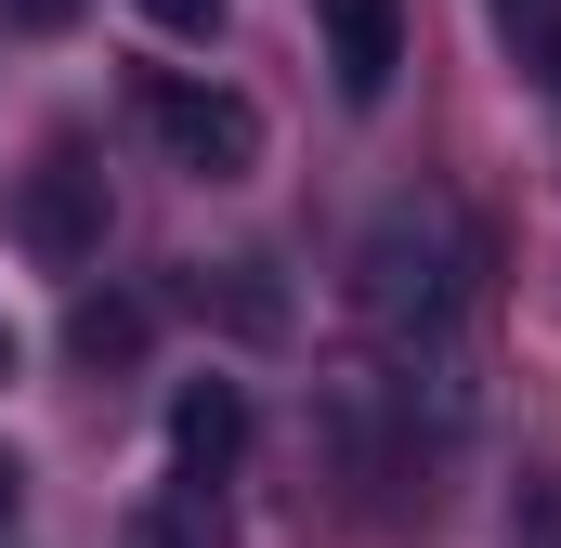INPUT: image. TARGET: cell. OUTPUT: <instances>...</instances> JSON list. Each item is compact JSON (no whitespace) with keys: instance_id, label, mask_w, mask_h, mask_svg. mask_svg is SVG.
I'll return each mask as SVG.
<instances>
[{"instance_id":"cell-14","label":"cell","mask_w":561,"mask_h":548,"mask_svg":"<svg viewBox=\"0 0 561 548\" xmlns=\"http://www.w3.org/2000/svg\"><path fill=\"white\" fill-rule=\"evenodd\" d=\"M0 379H13V327H0Z\"/></svg>"},{"instance_id":"cell-7","label":"cell","mask_w":561,"mask_h":548,"mask_svg":"<svg viewBox=\"0 0 561 548\" xmlns=\"http://www.w3.org/2000/svg\"><path fill=\"white\" fill-rule=\"evenodd\" d=\"M118 548H222V496L209 483H157V496H131Z\"/></svg>"},{"instance_id":"cell-4","label":"cell","mask_w":561,"mask_h":548,"mask_svg":"<svg viewBox=\"0 0 561 548\" xmlns=\"http://www.w3.org/2000/svg\"><path fill=\"white\" fill-rule=\"evenodd\" d=\"M313 39H327L340 105H392V79H405V0H313Z\"/></svg>"},{"instance_id":"cell-10","label":"cell","mask_w":561,"mask_h":548,"mask_svg":"<svg viewBox=\"0 0 561 548\" xmlns=\"http://www.w3.org/2000/svg\"><path fill=\"white\" fill-rule=\"evenodd\" d=\"M0 13H13L26 39H53V26H79V0H0Z\"/></svg>"},{"instance_id":"cell-2","label":"cell","mask_w":561,"mask_h":548,"mask_svg":"<svg viewBox=\"0 0 561 548\" xmlns=\"http://www.w3.org/2000/svg\"><path fill=\"white\" fill-rule=\"evenodd\" d=\"M131 132L157 144L183 183H249V170H262V105L222 92V79H196V66H144L131 79Z\"/></svg>"},{"instance_id":"cell-1","label":"cell","mask_w":561,"mask_h":548,"mask_svg":"<svg viewBox=\"0 0 561 548\" xmlns=\"http://www.w3.org/2000/svg\"><path fill=\"white\" fill-rule=\"evenodd\" d=\"M353 313L379 340V406L405 418V444H457L470 431V313H483V236L457 196H392L366 236H353Z\"/></svg>"},{"instance_id":"cell-11","label":"cell","mask_w":561,"mask_h":548,"mask_svg":"<svg viewBox=\"0 0 561 548\" xmlns=\"http://www.w3.org/2000/svg\"><path fill=\"white\" fill-rule=\"evenodd\" d=\"M536 66H549V92H561V0L536 13Z\"/></svg>"},{"instance_id":"cell-3","label":"cell","mask_w":561,"mask_h":548,"mask_svg":"<svg viewBox=\"0 0 561 548\" xmlns=\"http://www.w3.org/2000/svg\"><path fill=\"white\" fill-rule=\"evenodd\" d=\"M105 236H118L105 157H92V132H53L39 157H26V183H13V249H26L39 274H92Z\"/></svg>"},{"instance_id":"cell-5","label":"cell","mask_w":561,"mask_h":548,"mask_svg":"<svg viewBox=\"0 0 561 548\" xmlns=\"http://www.w3.org/2000/svg\"><path fill=\"white\" fill-rule=\"evenodd\" d=\"M236 457H249V392H236V379H183V392H170V483H209V496H222Z\"/></svg>"},{"instance_id":"cell-9","label":"cell","mask_w":561,"mask_h":548,"mask_svg":"<svg viewBox=\"0 0 561 548\" xmlns=\"http://www.w3.org/2000/svg\"><path fill=\"white\" fill-rule=\"evenodd\" d=\"M144 13H157L170 39H222V13H236V0H144Z\"/></svg>"},{"instance_id":"cell-8","label":"cell","mask_w":561,"mask_h":548,"mask_svg":"<svg viewBox=\"0 0 561 548\" xmlns=\"http://www.w3.org/2000/svg\"><path fill=\"white\" fill-rule=\"evenodd\" d=\"M131 353H144V300L79 287V300H66V366H131Z\"/></svg>"},{"instance_id":"cell-12","label":"cell","mask_w":561,"mask_h":548,"mask_svg":"<svg viewBox=\"0 0 561 548\" xmlns=\"http://www.w3.org/2000/svg\"><path fill=\"white\" fill-rule=\"evenodd\" d=\"M536 13H549V0H496V26H536Z\"/></svg>"},{"instance_id":"cell-6","label":"cell","mask_w":561,"mask_h":548,"mask_svg":"<svg viewBox=\"0 0 561 548\" xmlns=\"http://www.w3.org/2000/svg\"><path fill=\"white\" fill-rule=\"evenodd\" d=\"M183 300H196V313H222L236 340H287V287H275L262 249H236V262H183Z\"/></svg>"},{"instance_id":"cell-13","label":"cell","mask_w":561,"mask_h":548,"mask_svg":"<svg viewBox=\"0 0 561 548\" xmlns=\"http://www.w3.org/2000/svg\"><path fill=\"white\" fill-rule=\"evenodd\" d=\"M13 496H26V470H13V457H0V523H13Z\"/></svg>"}]
</instances>
